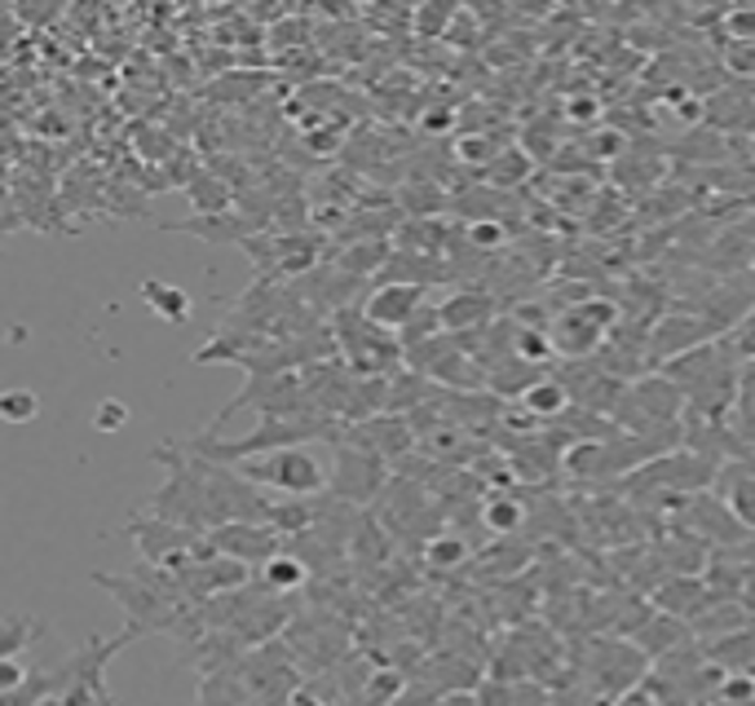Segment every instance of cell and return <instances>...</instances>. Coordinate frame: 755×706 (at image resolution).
Masks as SVG:
<instances>
[{
    "instance_id": "cell-14",
    "label": "cell",
    "mask_w": 755,
    "mask_h": 706,
    "mask_svg": "<svg viewBox=\"0 0 755 706\" xmlns=\"http://www.w3.org/2000/svg\"><path fill=\"white\" fill-rule=\"evenodd\" d=\"M252 578H256L252 565L230 561V556H221V552H212V556H204V561L177 570V583H182L186 596L199 600V605L212 600V596H226V592H234V587H243V583H252Z\"/></svg>"
},
{
    "instance_id": "cell-22",
    "label": "cell",
    "mask_w": 755,
    "mask_h": 706,
    "mask_svg": "<svg viewBox=\"0 0 755 706\" xmlns=\"http://www.w3.org/2000/svg\"><path fill=\"white\" fill-rule=\"evenodd\" d=\"M256 578H261L270 592H278V596H292V600H300V596L309 592V583H314L309 565H305L296 552H283V556H274L265 570H256Z\"/></svg>"
},
{
    "instance_id": "cell-33",
    "label": "cell",
    "mask_w": 755,
    "mask_h": 706,
    "mask_svg": "<svg viewBox=\"0 0 755 706\" xmlns=\"http://www.w3.org/2000/svg\"><path fill=\"white\" fill-rule=\"evenodd\" d=\"M724 19H729V36L755 41V10H733V14H724Z\"/></svg>"
},
{
    "instance_id": "cell-19",
    "label": "cell",
    "mask_w": 755,
    "mask_h": 706,
    "mask_svg": "<svg viewBox=\"0 0 755 706\" xmlns=\"http://www.w3.org/2000/svg\"><path fill=\"white\" fill-rule=\"evenodd\" d=\"M168 230H177V234H199L204 243H212V247H230V243H248L252 234H256V221L252 217H243L239 208H230V212H208V217H190V221H177V225H168Z\"/></svg>"
},
{
    "instance_id": "cell-26",
    "label": "cell",
    "mask_w": 755,
    "mask_h": 706,
    "mask_svg": "<svg viewBox=\"0 0 755 706\" xmlns=\"http://www.w3.org/2000/svg\"><path fill=\"white\" fill-rule=\"evenodd\" d=\"M522 177H530V159H526V151H517V146H508V151L486 168V181H491V186H504V190L517 186Z\"/></svg>"
},
{
    "instance_id": "cell-12",
    "label": "cell",
    "mask_w": 755,
    "mask_h": 706,
    "mask_svg": "<svg viewBox=\"0 0 755 706\" xmlns=\"http://www.w3.org/2000/svg\"><path fill=\"white\" fill-rule=\"evenodd\" d=\"M344 433H349L353 442L371 446V451L381 455L394 473H398L407 460H416V455H420V442H416L412 416H371V420H362V424H349Z\"/></svg>"
},
{
    "instance_id": "cell-9",
    "label": "cell",
    "mask_w": 755,
    "mask_h": 706,
    "mask_svg": "<svg viewBox=\"0 0 755 706\" xmlns=\"http://www.w3.org/2000/svg\"><path fill=\"white\" fill-rule=\"evenodd\" d=\"M390 482H394V468L375 455L371 446L353 442L349 433L331 446V490L327 495L371 512L375 504H381V495L390 490Z\"/></svg>"
},
{
    "instance_id": "cell-8",
    "label": "cell",
    "mask_w": 755,
    "mask_h": 706,
    "mask_svg": "<svg viewBox=\"0 0 755 706\" xmlns=\"http://www.w3.org/2000/svg\"><path fill=\"white\" fill-rule=\"evenodd\" d=\"M124 534L133 539L142 565H155V570H182V565H195L204 556H212L217 548L208 543V534H195L177 521H164V517H151V512H133Z\"/></svg>"
},
{
    "instance_id": "cell-29",
    "label": "cell",
    "mask_w": 755,
    "mask_h": 706,
    "mask_svg": "<svg viewBox=\"0 0 755 706\" xmlns=\"http://www.w3.org/2000/svg\"><path fill=\"white\" fill-rule=\"evenodd\" d=\"M605 115V107H601V98L597 93H575V98H566V124H597Z\"/></svg>"
},
{
    "instance_id": "cell-34",
    "label": "cell",
    "mask_w": 755,
    "mask_h": 706,
    "mask_svg": "<svg viewBox=\"0 0 755 706\" xmlns=\"http://www.w3.org/2000/svg\"><path fill=\"white\" fill-rule=\"evenodd\" d=\"M737 596H742V605L755 614V565H746L742 570V583H737Z\"/></svg>"
},
{
    "instance_id": "cell-5",
    "label": "cell",
    "mask_w": 755,
    "mask_h": 706,
    "mask_svg": "<svg viewBox=\"0 0 755 706\" xmlns=\"http://www.w3.org/2000/svg\"><path fill=\"white\" fill-rule=\"evenodd\" d=\"M252 486H261L270 499H318L331 490V468L318 460L314 446H287L256 460L234 464Z\"/></svg>"
},
{
    "instance_id": "cell-15",
    "label": "cell",
    "mask_w": 755,
    "mask_h": 706,
    "mask_svg": "<svg viewBox=\"0 0 755 706\" xmlns=\"http://www.w3.org/2000/svg\"><path fill=\"white\" fill-rule=\"evenodd\" d=\"M715 596H720V592L707 583V574H676V578H667L663 587L649 592V600H654L658 614H671V618H680V622H689V627L707 614V605H711Z\"/></svg>"
},
{
    "instance_id": "cell-28",
    "label": "cell",
    "mask_w": 755,
    "mask_h": 706,
    "mask_svg": "<svg viewBox=\"0 0 755 706\" xmlns=\"http://www.w3.org/2000/svg\"><path fill=\"white\" fill-rule=\"evenodd\" d=\"M715 697L724 706H755V671H729Z\"/></svg>"
},
{
    "instance_id": "cell-11",
    "label": "cell",
    "mask_w": 755,
    "mask_h": 706,
    "mask_svg": "<svg viewBox=\"0 0 755 706\" xmlns=\"http://www.w3.org/2000/svg\"><path fill=\"white\" fill-rule=\"evenodd\" d=\"M208 543H212L221 556L243 561V565H252V570H265L274 556L287 552V539H283L274 526H265V521H230V526L212 530Z\"/></svg>"
},
{
    "instance_id": "cell-10",
    "label": "cell",
    "mask_w": 755,
    "mask_h": 706,
    "mask_svg": "<svg viewBox=\"0 0 755 706\" xmlns=\"http://www.w3.org/2000/svg\"><path fill=\"white\" fill-rule=\"evenodd\" d=\"M552 376L566 385V394H570L575 407H583V411H592V416H605V420H614V411H619V402H623V394H627V380L610 376L597 358L557 363Z\"/></svg>"
},
{
    "instance_id": "cell-23",
    "label": "cell",
    "mask_w": 755,
    "mask_h": 706,
    "mask_svg": "<svg viewBox=\"0 0 755 706\" xmlns=\"http://www.w3.org/2000/svg\"><path fill=\"white\" fill-rule=\"evenodd\" d=\"M142 300H146V309H151L155 318H164V322H186L190 309H195L190 291H182V287H173V283H160V278H146V283H142Z\"/></svg>"
},
{
    "instance_id": "cell-2",
    "label": "cell",
    "mask_w": 755,
    "mask_h": 706,
    "mask_svg": "<svg viewBox=\"0 0 755 706\" xmlns=\"http://www.w3.org/2000/svg\"><path fill=\"white\" fill-rule=\"evenodd\" d=\"M742 372L746 367L737 363L729 340H711L663 367V376L685 394V407H689L685 420H693V424H733Z\"/></svg>"
},
{
    "instance_id": "cell-6",
    "label": "cell",
    "mask_w": 755,
    "mask_h": 706,
    "mask_svg": "<svg viewBox=\"0 0 755 706\" xmlns=\"http://www.w3.org/2000/svg\"><path fill=\"white\" fill-rule=\"evenodd\" d=\"M570 666L583 675V684H588L592 693H601V697H623V693H632V688L645 680V671H649L654 662H649L632 640H623V636H592V640H579V644H575Z\"/></svg>"
},
{
    "instance_id": "cell-16",
    "label": "cell",
    "mask_w": 755,
    "mask_h": 706,
    "mask_svg": "<svg viewBox=\"0 0 755 706\" xmlns=\"http://www.w3.org/2000/svg\"><path fill=\"white\" fill-rule=\"evenodd\" d=\"M478 526L486 530V539H526L530 534V499L517 486L491 490L478 508Z\"/></svg>"
},
{
    "instance_id": "cell-1",
    "label": "cell",
    "mask_w": 755,
    "mask_h": 706,
    "mask_svg": "<svg viewBox=\"0 0 755 706\" xmlns=\"http://www.w3.org/2000/svg\"><path fill=\"white\" fill-rule=\"evenodd\" d=\"M151 460L168 473V482L142 504V512L177 521L195 534H212L230 521H270L274 499L261 486H252L239 468L199 460L182 442H160Z\"/></svg>"
},
{
    "instance_id": "cell-30",
    "label": "cell",
    "mask_w": 755,
    "mask_h": 706,
    "mask_svg": "<svg viewBox=\"0 0 755 706\" xmlns=\"http://www.w3.org/2000/svg\"><path fill=\"white\" fill-rule=\"evenodd\" d=\"M36 411H41V398H36L32 389H14V394H6V402H0V416H6L10 424L32 420Z\"/></svg>"
},
{
    "instance_id": "cell-13",
    "label": "cell",
    "mask_w": 755,
    "mask_h": 706,
    "mask_svg": "<svg viewBox=\"0 0 755 706\" xmlns=\"http://www.w3.org/2000/svg\"><path fill=\"white\" fill-rule=\"evenodd\" d=\"M429 305H434V300H429V287H416V283H371V291H366V300H362V309H366L371 322H381V327H390V331H398V335H403Z\"/></svg>"
},
{
    "instance_id": "cell-27",
    "label": "cell",
    "mask_w": 755,
    "mask_h": 706,
    "mask_svg": "<svg viewBox=\"0 0 755 706\" xmlns=\"http://www.w3.org/2000/svg\"><path fill=\"white\" fill-rule=\"evenodd\" d=\"M36 631H41L36 618H10L6 622V636H0V658H19L36 640Z\"/></svg>"
},
{
    "instance_id": "cell-24",
    "label": "cell",
    "mask_w": 755,
    "mask_h": 706,
    "mask_svg": "<svg viewBox=\"0 0 755 706\" xmlns=\"http://www.w3.org/2000/svg\"><path fill=\"white\" fill-rule=\"evenodd\" d=\"M517 402H526V411H535V416H539L544 424L561 420V416H566V411L575 407V402H570V394H566V385H561V380H557L552 372H548V376H544L539 385H530V389H526V394H522Z\"/></svg>"
},
{
    "instance_id": "cell-4",
    "label": "cell",
    "mask_w": 755,
    "mask_h": 706,
    "mask_svg": "<svg viewBox=\"0 0 755 706\" xmlns=\"http://www.w3.org/2000/svg\"><path fill=\"white\" fill-rule=\"evenodd\" d=\"M331 335H336V349L340 358L349 363V372H358L362 380H385V376H398L407 372V344L398 331L371 322L362 300L358 305H344L331 313Z\"/></svg>"
},
{
    "instance_id": "cell-3",
    "label": "cell",
    "mask_w": 755,
    "mask_h": 706,
    "mask_svg": "<svg viewBox=\"0 0 755 706\" xmlns=\"http://www.w3.org/2000/svg\"><path fill=\"white\" fill-rule=\"evenodd\" d=\"M685 416H689L685 394L663 372H649L627 385V394L614 411V424L627 438H641L658 451H676V446H685Z\"/></svg>"
},
{
    "instance_id": "cell-7",
    "label": "cell",
    "mask_w": 755,
    "mask_h": 706,
    "mask_svg": "<svg viewBox=\"0 0 755 706\" xmlns=\"http://www.w3.org/2000/svg\"><path fill=\"white\" fill-rule=\"evenodd\" d=\"M715 477H720V468L707 455H698L689 446H676V451L649 460L645 468H636L619 490L627 499H645V495H707L715 486Z\"/></svg>"
},
{
    "instance_id": "cell-17",
    "label": "cell",
    "mask_w": 755,
    "mask_h": 706,
    "mask_svg": "<svg viewBox=\"0 0 755 706\" xmlns=\"http://www.w3.org/2000/svg\"><path fill=\"white\" fill-rule=\"evenodd\" d=\"M438 313H442L447 331L469 335V331H482V327H491L500 318V300L486 287H460L447 300H438Z\"/></svg>"
},
{
    "instance_id": "cell-31",
    "label": "cell",
    "mask_w": 755,
    "mask_h": 706,
    "mask_svg": "<svg viewBox=\"0 0 755 706\" xmlns=\"http://www.w3.org/2000/svg\"><path fill=\"white\" fill-rule=\"evenodd\" d=\"M124 424H129V407H124L120 398L98 402V411H94V429H98V433H120Z\"/></svg>"
},
{
    "instance_id": "cell-20",
    "label": "cell",
    "mask_w": 755,
    "mask_h": 706,
    "mask_svg": "<svg viewBox=\"0 0 755 706\" xmlns=\"http://www.w3.org/2000/svg\"><path fill=\"white\" fill-rule=\"evenodd\" d=\"M420 561L429 565V570H438V574H464L473 561H478V548L464 539V530H442V534H434L429 543H425V552H420Z\"/></svg>"
},
{
    "instance_id": "cell-32",
    "label": "cell",
    "mask_w": 755,
    "mask_h": 706,
    "mask_svg": "<svg viewBox=\"0 0 755 706\" xmlns=\"http://www.w3.org/2000/svg\"><path fill=\"white\" fill-rule=\"evenodd\" d=\"M438 666H451V671H456V666H460V671H478V666H473L469 658H460V653L438 658V662H434V671H438ZM451 688H456V693H460V688H482V680H473V675H451V680H447V693H451Z\"/></svg>"
},
{
    "instance_id": "cell-18",
    "label": "cell",
    "mask_w": 755,
    "mask_h": 706,
    "mask_svg": "<svg viewBox=\"0 0 755 706\" xmlns=\"http://www.w3.org/2000/svg\"><path fill=\"white\" fill-rule=\"evenodd\" d=\"M711 495L755 534V451L742 455V460H733V464H724L720 477H715V486H711Z\"/></svg>"
},
{
    "instance_id": "cell-25",
    "label": "cell",
    "mask_w": 755,
    "mask_h": 706,
    "mask_svg": "<svg viewBox=\"0 0 755 706\" xmlns=\"http://www.w3.org/2000/svg\"><path fill=\"white\" fill-rule=\"evenodd\" d=\"M186 195H190V203H195L199 217H208V212H230V208L239 203L234 190L226 186V177H217V173H195L190 186H186Z\"/></svg>"
},
{
    "instance_id": "cell-21",
    "label": "cell",
    "mask_w": 755,
    "mask_h": 706,
    "mask_svg": "<svg viewBox=\"0 0 755 706\" xmlns=\"http://www.w3.org/2000/svg\"><path fill=\"white\" fill-rule=\"evenodd\" d=\"M478 706H552V693L539 680H482Z\"/></svg>"
}]
</instances>
